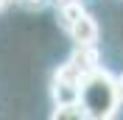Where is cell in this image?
I'll return each mask as SVG.
<instances>
[{
    "mask_svg": "<svg viewBox=\"0 0 123 120\" xmlns=\"http://www.w3.org/2000/svg\"><path fill=\"white\" fill-rule=\"evenodd\" d=\"M56 3H64V0H56Z\"/></svg>",
    "mask_w": 123,
    "mask_h": 120,
    "instance_id": "10",
    "label": "cell"
},
{
    "mask_svg": "<svg viewBox=\"0 0 123 120\" xmlns=\"http://www.w3.org/2000/svg\"><path fill=\"white\" fill-rule=\"evenodd\" d=\"M81 14H84L81 0H64V3H59V20H62V25H64V31L76 23Z\"/></svg>",
    "mask_w": 123,
    "mask_h": 120,
    "instance_id": "6",
    "label": "cell"
},
{
    "mask_svg": "<svg viewBox=\"0 0 123 120\" xmlns=\"http://www.w3.org/2000/svg\"><path fill=\"white\" fill-rule=\"evenodd\" d=\"M81 103L87 109V117L104 120L117 114V95H115V78L104 67L81 78Z\"/></svg>",
    "mask_w": 123,
    "mask_h": 120,
    "instance_id": "1",
    "label": "cell"
},
{
    "mask_svg": "<svg viewBox=\"0 0 123 120\" xmlns=\"http://www.w3.org/2000/svg\"><path fill=\"white\" fill-rule=\"evenodd\" d=\"M8 3H11V0H0V11H3V8L8 6Z\"/></svg>",
    "mask_w": 123,
    "mask_h": 120,
    "instance_id": "9",
    "label": "cell"
},
{
    "mask_svg": "<svg viewBox=\"0 0 123 120\" xmlns=\"http://www.w3.org/2000/svg\"><path fill=\"white\" fill-rule=\"evenodd\" d=\"M81 78L84 75L78 73L73 64H62L53 73V87H50V95H53V103H73V101H81Z\"/></svg>",
    "mask_w": 123,
    "mask_h": 120,
    "instance_id": "2",
    "label": "cell"
},
{
    "mask_svg": "<svg viewBox=\"0 0 123 120\" xmlns=\"http://www.w3.org/2000/svg\"><path fill=\"white\" fill-rule=\"evenodd\" d=\"M23 3L28 8H42V6H45V0H23Z\"/></svg>",
    "mask_w": 123,
    "mask_h": 120,
    "instance_id": "8",
    "label": "cell"
},
{
    "mask_svg": "<svg viewBox=\"0 0 123 120\" xmlns=\"http://www.w3.org/2000/svg\"><path fill=\"white\" fill-rule=\"evenodd\" d=\"M50 117L53 120H81V117H87V109H84V103L81 101H73V103H56V109L50 112Z\"/></svg>",
    "mask_w": 123,
    "mask_h": 120,
    "instance_id": "5",
    "label": "cell"
},
{
    "mask_svg": "<svg viewBox=\"0 0 123 120\" xmlns=\"http://www.w3.org/2000/svg\"><path fill=\"white\" fill-rule=\"evenodd\" d=\"M115 95H117V103H123V73L115 78Z\"/></svg>",
    "mask_w": 123,
    "mask_h": 120,
    "instance_id": "7",
    "label": "cell"
},
{
    "mask_svg": "<svg viewBox=\"0 0 123 120\" xmlns=\"http://www.w3.org/2000/svg\"><path fill=\"white\" fill-rule=\"evenodd\" d=\"M70 64L78 70L81 75H90L101 67V53L95 45H76L70 53Z\"/></svg>",
    "mask_w": 123,
    "mask_h": 120,
    "instance_id": "3",
    "label": "cell"
},
{
    "mask_svg": "<svg viewBox=\"0 0 123 120\" xmlns=\"http://www.w3.org/2000/svg\"><path fill=\"white\" fill-rule=\"evenodd\" d=\"M67 34L73 36L76 45H95V42H98V23H95V17H92V14L84 11V14L67 28Z\"/></svg>",
    "mask_w": 123,
    "mask_h": 120,
    "instance_id": "4",
    "label": "cell"
}]
</instances>
